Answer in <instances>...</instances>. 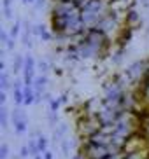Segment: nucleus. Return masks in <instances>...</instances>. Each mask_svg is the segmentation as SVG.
Listing matches in <instances>:
<instances>
[{
  "mask_svg": "<svg viewBox=\"0 0 149 159\" xmlns=\"http://www.w3.org/2000/svg\"><path fill=\"white\" fill-rule=\"evenodd\" d=\"M0 39H2V42H4V46H7V42L11 40V35H7V32H0Z\"/></svg>",
  "mask_w": 149,
  "mask_h": 159,
  "instance_id": "aec40b11",
  "label": "nucleus"
},
{
  "mask_svg": "<svg viewBox=\"0 0 149 159\" xmlns=\"http://www.w3.org/2000/svg\"><path fill=\"white\" fill-rule=\"evenodd\" d=\"M100 129H102V124H100L97 116L84 114L83 117L77 119V131H79V135L83 136L84 140L89 138L93 133H97V131H100Z\"/></svg>",
  "mask_w": 149,
  "mask_h": 159,
  "instance_id": "f257e3e1",
  "label": "nucleus"
},
{
  "mask_svg": "<svg viewBox=\"0 0 149 159\" xmlns=\"http://www.w3.org/2000/svg\"><path fill=\"white\" fill-rule=\"evenodd\" d=\"M61 150H63V156H65V157H69V140H63L61 142Z\"/></svg>",
  "mask_w": 149,
  "mask_h": 159,
  "instance_id": "6ab92c4d",
  "label": "nucleus"
},
{
  "mask_svg": "<svg viewBox=\"0 0 149 159\" xmlns=\"http://www.w3.org/2000/svg\"><path fill=\"white\" fill-rule=\"evenodd\" d=\"M41 39H42V40H46V42H49V40L53 39V35L46 30V26H44V25H42V30H41Z\"/></svg>",
  "mask_w": 149,
  "mask_h": 159,
  "instance_id": "2eb2a0df",
  "label": "nucleus"
},
{
  "mask_svg": "<svg viewBox=\"0 0 149 159\" xmlns=\"http://www.w3.org/2000/svg\"><path fill=\"white\" fill-rule=\"evenodd\" d=\"M28 156H30V150H28V145H23V147H21V159L28 157Z\"/></svg>",
  "mask_w": 149,
  "mask_h": 159,
  "instance_id": "4be33fe9",
  "label": "nucleus"
},
{
  "mask_svg": "<svg viewBox=\"0 0 149 159\" xmlns=\"http://www.w3.org/2000/svg\"><path fill=\"white\" fill-rule=\"evenodd\" d=\"M35 102V89L33 86H25V105H32Z\"/></svg>",
  "mask_w": 149,
  "mask_h": 159,
  "instance_id": "6e6552de",
  "label": "nucleus"
},
{
  "mask_svg": "<svg viewBox=\"0 0 149 159\" xmlns=\"http://www.w3.org/2000/svg\"><path fill=\"white\" fill-rule=\"evenodd\" d=\"M0 88H2V91H7V89H9V75H7L5 70L0 75Z\"/></svg>",
  "mask_w": 149,
  "mask_h": 159,
  "instance_id": "9b49d317",
  "label": "nucleus"
},
{
  "mask_svg": "<svg viewBox=\"0 0 149 159\" xmlns=\"http://www.w3.org/2000/svg\"><path fill=\"white\" fill-rule=\"evenodd\" d=\"M5 102H7V94H5V91H2V93H0V105L5 107Z\"/></svg>",
  "mask_w": 149,
  "mask_h": 159,
  "instance_id": "5701e85b",
  "label": "nucleus"
},
{
  "mask_svg": "<svg viewBox=\"0 0 149 159\" xmlns=\"http://www.w3.org/2000/svg\"><path fill=\"white\" fill-rule=\"evenodd\" d=\"M44 159H53V152H49V150L44 152Z\"/></svg>",
  "mask_w": 149,
  "mask_h": 159,
  "instance_id": "393cba45",
  "label": "nucleus"
},
{
  "mask_svg": "<svg viewBox=\"0 0 149 159\" xmlns=\"http://www.w3.org/2000/svg\"><path fill=\"white\" fill-rule=\"evenodd\" d=\"M7 119H9V114H7V108L2 107L0 108V124L4 129H7Z\"/></svg>",
  "mask_w": 149,
  "mask_h": 159,
  "instance_id": "f8f14e48",
  "label": "nucleus"
},
{
  "mask_svg": "<svg viewBox=\"0 0 149 159\" xmlns=\"http://www.w3.org/2000/svg\"><path fill=\"white\" fill-rule=\"evenodd\" d=\"M23 4H35V0H21Z\"/></svg>",
  "mask_w": 149,
  "mask_h": 159,
  "instance_id": "a878e982",
  "label": "nucleus"
},
{
  "mask_svg": "<svg viewBox=\"0 0 149 159\" xmlns=\"http://www.w3.org/2000/svg\"><path fill=\"white\" fill-rule=\"evenodd\" d=\"M81 154L84 156V159H105L107 156H111V149L107 145H95L84 140Z\"/></svg>",
  "mask_w": 149,
  "mask_h": 159,
  "instance_id": "20e7f679",
  "label": "nucleus"
},
{
  "mask_svg": "<svg viewBox=\"0 0 149 159\" xmlns=\"http://www.w3.org/2000/svg\"><path fill=\"white\" fill-rule=\"evenodd\" d=\"M25 68V58L19 56V54H16V58H14V63H12V70L14 74H18V72H21Z\"/></svg>",
  "mask_w": 149,
  "mask_h": 159,
  "instance_id": "1a4fd4ad",
  "label": "nucleus"
},
{
  "mask_svg": "<svg viewBox=\"0 0 149 159\" xmlns=\"http://www.w3.org/2000/svg\"><path fill=\"white\" fill-rule=\"evenodd\" d=\"M9 35L12 39H16L19 35V23H14L12 26H11V32H9Z\"/></svg>",
  "mask_w": 149,
  "mask_h": 159,
  "instance_id": "dca6fc26",
  "label": "nucleus"
},
{
  "mask_svg": "<svg viewBox=\"0 0 149 159\" xmlns=\"http://www.w3.org/2000/svg\"><path fill=\"white\" fill-rule=\"evenodd\" d=\"M146 147H149V138H147V135H146L144 131L139 129L125 142V145H123V154H130V152L146 149Z\"/></svg>",
  "mask_w": 149,
  "mask_h": 159,
  "instance_id": "7ed1b4c3",
  "label": "nucleus"
},
{
  "mask_svg": "<svg viewBox=\"0 0 149 159\" xmlns=\"http://www.w3.org/2000/svg\"><path fill=\"white\" fill-rule=\"evenodd\" d=\"M33 159H44V154H37V156H33Z\"/></svg>",
  "mask_w": 149,
  "mask_h": 159,
  "instance_id": "bb28decb",
  "label": "nucleus"
},
{
  "mask_svg": "<svg viewBox=\"0 0 149 159\" xmlns=\"http://www.w3.org/2000/svg\"><path fill=\"white\" fill-rule=\"evenodd\" d=\"M49 122H51V126H55L56 122H58V116H56V112H53V110H49Z\"/></svg>",
  "mask_w": 149,
  "mask_h": 159,
  "instance_id": "412c9836",
  "label": "nucleus"
},
{
  "mask_svg": "<svg viewBox=\"0 0 149 159\" xmlns=\"http://www.w3.org/2000/svg\"><path fill=\"white\" fill-rule=\"evenodd\" d=\"M4 14L5 18H11V0H4Z\"/></svg>",
  "mask_w": 149,
  "mask_h": 159,
  "instance_id": "f3484780",
  "label": "nucleus"
},
{
  "mask_svg": "<svg viewBox=\"0 0 149 159\" xmlns=\"http://www.w3.org/2000/svg\"><path fill=\"white\" fill-rule=\"evenodd\" d=\"M147 70H149V63H147L146 60L133 61V63H132V65L125 70V77L128 79V82H130V84L137 86L140 80L146 77Z\"/></svg>",
  "mask_w": 149,
  "mask_h": 159,
  "instance_id": "f03ea898",
  "label": "nucleus"
},
{
  "mask_svg": "<svg viewBox=\"0 0 149 159\" xmlns=\"http://www.w3.org/2000/svg\"><path fill=\"white\" fill-rule=\"evenodd\" d=\"M12 124H14V131L18 135H23L25 131H26V119H25V114L19 108H14L12 110Z\"/></svg>",
  "mask_w": 149,
  "mask_h": 159,
  "instance_id": "39448f33",
  "label": "nucleus"
},
{
  "mask_svg": "<svg viewBox=\"0 0 149 159\" xmlns=\"http://www.w3.org/2000/svg\"><path fill=\"white\" fill-rule=\"evenodd\" d=\"M39 68H41L42 75H46L47 70H49V65H47V61H41V63H39Z\"/></svg>",
  "mask_w": 149,
  "mask_h": 159,
  "instance_id": "a211bd4d",
  "label": "nucleus"
},
{
  "mask_svg": "<svg viewBox=\"0 0 149 159\" xmlns=\"http://www.w3.org/2000/svg\"><path fill=\"white\" fill-rule=\"evenodd\" d=\"M60 105H61V100L60 98H53V100H49V110H53V112H58V108H60Z\"/></svg>",
  "mask_w": 149,
  "mask_h": 159,
  "instance_id": "ddd939ff",
  "label": "nucleus"
},
{
  "mask_svg": "<svg viewBox=\"0 0 149 159\" xmlns=\"http://www.w3.org/2000/svg\"><path fill=\"white\" fill-rule=\"evenodd\" d=\"M37 145H39V152L41 154L47 152V138L44 135H37Z\"/></svg>",
  "mask_w": 149,
  "mask_h": 159,
  "instance_id": "9d476101",
  "label": "nucleus"
},
{
  "mask_svg": "<svg viewBox=\"0 0 149 159\" xmlns=\"http://www.w3.org/2000/svg\"><path fill=\"white\" fill-rule=\"evenodd\" d=\"M125 159H149V147L130 152V154H125Z\"/></svg>",
  "mask_w": 149,
  "mask_h": 159,
  "instance_id": "0eeeda50",
  "label": "nucleus"
},
{
  "mask_svg": "<svg viewBox=\"0 0 149 159\" xmlns=\"http://www.w3.org/2000/svg\"><path fill=\"white\" fill-rule=\"evenodd\" d=\"M9 157V145L2 143L0 145V159H7Z\"/></svg>",
  "mask_w": 149,
  "mask_h": 159,
  "instance_id": "4468645a",
  "label": "nucleus"
},
{
  "mask_svg": "<svg viewBox=\"0 0 149 159\" xmlns=\"http://www.w3.org/2000/svg\"><path fill=\"white\" fill-rule=\"evenodd\" d=\"M125 25L128 26V28H137V26L140 25V14L137 12V11L130 9L125 16Z\"/></svg>",
  "mask_w": 149,
  "mask_h": 159,
  "instance_id": "423d86ee",
  "label": "nucleus"
},
{
  "mask_svg": "<svg viewBox=\"0 0 149 159\" xmlns=\"http://www.w3.org/2000/svg\"><path fill=\"white\" fill-rule=\"evenodd\" d=\"M44 5H46V0H35V7L37 9H42Z\"/></svg>",
  "mask_w": 149,
  "mask_h": 159,
  "instance_id": "b1692460",
  "label": "nucleus"
}]
</instances>
